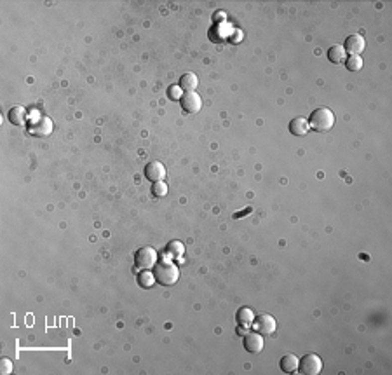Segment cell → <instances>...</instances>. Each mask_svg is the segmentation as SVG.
<instances>
[{
	"label": "cell",
	"instance_id": "4",
	"mask_svg": "<svg viewBox=\"0 0 392 375\" xmlns=\"http://www.w3.org/2000/svg\"><path fill=\"white\" fill-rule=\"evenodd\" d=\"M157 251L150 246H143L134 253V265L141 271H148L150 267H154L157 264Z\"/></svg>",
	"mask_w": 392,
	"mask_h": 375
},
{
	"label": "cell",
	"instance_id": "2",
	"mask_svg": "<svg viewBox=\"0 0 392 375\" xmlns=\"http://www.w3.org/2000/svg\"><path fill=\"white\" fill-rule=\"evenodd\" d=\"M309 126L317 133H328L335 126V114L326 107L316 108L309 117Z\"/></svg>",
	"mask_w": 392,
	"mask_h": 375
},
{
	"label": "cell",
	"instance_id": "21",
	"mask_svg": "<svg viewBox=\"0 0 392 375\" xmlns=\"http://www.w3.org/2000/svg\"><path fill=\"white\" fill-rule=\"evenodd\" d=\"M168 96H169V100H173V101H178V100H182V96H183V89L180 86H171L168 89Z\"/></svg>",
	"mask_w": 392,
	"mask_h": 375
},
{
	"label": "cell",
	"instance_id": "8",
	"mask_svg": "<svg viewBox=\"0 0 392 375\" xmlns=\"http://www.w3.org/2000/svg\"><path fill=\"white\" fill-rule=\"evenodd\" d=\"M143 175H145V178L150 180L152 183L162 182V180L166 178V168H164V164H162V162L152 161V162H148V164L145 166Z\"/></svg>",
	"mask_w": 392,
	"mask_h": 375
},
{
	"label": "cell",
	"instance_id": "10",
	"mask_svg": "<svg viewBox=\"0 0 392 375\" xmlns=\"http://www.w3.org/2000/svg\"><path fill=\"white\" fill-rule=\"evenodd\" d=\"M242 344H244V349L249 355H258V353H261V349H263V337H261L258 332L246 334Z\"/></svg>",
	"mask_w": 392,
	"mask_h": 375
},
{
	"label": "cell",
	"instance_id": "14",
	"mask_svg": "<svg viewBox=\"0 0 392 375\" xmlns=\"http://www.w3.org/2000/svg\"><path fill=\"white\" fill-rule=\"evenodd\" d=\"M235 320H237L239 327L249 328L253 325V321H255V313L251 309H248V307H241L237 311V314H235Z\"/></svg>",
	"mask_w": 392,
	"mask_h": 375
},
{
	"label": "cell",
	"instance_id": "5",
	"mask_svg": "<svg viewBox=\"0 0 392 375\" xmlns=\"http://www.w3.org/2000/svg\"><path fill=\"white\" fill-rule=\"evenodd\" d=\"M298 372L305 375H317L323 372V360L317 355H305L298 362Z\"/></svg>",
	"mask_w": 392,
	"mask_h": 375
},
{
	"label": "cell",
	"instance_id": "18",
	"mask_svg": "<svg viewBox=\"0 0 392 375\" xmlns=\"http://www.w3.org/2000/svg\"><path fill=\"white\" fill-rule=\"evenodd\" d=\"M345 66H347V70L349 72H359V70L363 68V58L361 56H358V54H351L349 58H345Z\"/></svg>",
	"mask_w": 392,
	"mask_h": 375
},
{
	"label": "cell",
	"instance_id": "17",
	"mask_svg": "<svg viewBox=\"0 0 392 375\" xmlns=\"http://www.w3.org/2000/svg\"><path fill=\"white\" fill-rule=\"evenodd\" d=\"M166 253H168L171 258H175V260H182L183 253H185V246H183L180 241H173V243H169V246L166 248Z\"/></svg>",
	"mask_w": 392,
	"mask_h": 375
},
{
	"label": "cell",
	"instance_id": "9",
	"mask_svg": "<svg viewBox=\"0 0 392 375\" xmlns=\"http://www.w3.org/2000/svg\"><path fill=\"white\" fill-rule=\"evenodd\" d=\"M342 47L345 49V52H351V54H361L363 51L366 49V40L363 35H349L347 38H345V44L342 45Z\"/></svg>",
	"mask_w": 392,
	"mask_h": 375
},
{
	"label": "cell",
	"instance_id": "22",
	"mask_svg": "<svg viewBox=\"0 0 392 375\" xmlns=\"http://www.w3.org/2000/svg\"><path fill=\"white\" fill-rule=\"evenodd\" d=\"M10 372H12V362L7 360V358H3L2 362H0V374L9 375Z\"/></svg>",
	"mask_w": 392,
	"mask_h": 375
},
{
	"label": "cell",
	"instance_id": "6",
	"mask_svg": "<svg viewBox=\"0 0 392 375\" xmlns=\"http://www.w3.org/2000/svg\"><path fill=\"white\" fill-rule=\"evenodd\" d=\"M251 327L260 335H272L277 325H275V320L272 314H260V316H255V321H253Z\"/></svg>",
	"mask_w": 392,
	"mask_h": 375
},
{
	"label": "cell",
	"instance_id": "23",
	"mask_svg": "<svg viewBox=\"0 0 392 375\" xmlns=\"http://www.w3.org/2000/svg\"><path fill=\"white\" fill-rule=\"evenodd\" d=\"M237 334L239 335H244L246 334V327H239V325H237Z\"/></svg>",
	"mask_w": 392,
	"mask_h": 375
},
{
	"label": "cell",
	"instance_id": "11",
	"mask_svg": "<svg viewBox=\"0 0 392 375\" xmlns=\"http://www.w3.org/2000/svg\"><path fill=\"white\" fill-rule=\"evenodd\" d=\"M309 129H310V126L305 117H296L289 122V133H291L293 136H305V134L309 133Z\"/></svg>",
	"mask_w": 392,
	"mask_h": 375
},
{
	"label": "cell",
	"instance_id": "3",
	"mask_svg": "<svg viewBox=\"0 0 392 375\" xmlns=\"http://www.w3.org/2000/svg\"><path fill=\"white\" fill-rule=\"evenodd\" d=\"M26 129H28V133H30L31 136L44 138V136H49V134L52 133L54 124H52L51 119L45 117V115H35V117L30 119Z\"/></svg>",
	"mask_w": 392,
	"mask_h": 375
},
{
	"label": "cell",
	"instance_id": "12",
	"mask_svg": "<svg viewBox=\"0 0 392 375\" xmlns=\"http://www.w3.org/2000/svg\"><path fill=\"white\" fill-rule=\"evenodd\" d=\"M7 119H9L10 124L14 126H23L24 122H26V110H24L23 107H19V105H16V107H12L9 110V114H7Z\"/></svg>",
	"mask_w": 392,
	"mask_h": 375
},
{
	"label": "cell",
	"instance_id": "13",
	"mask_svg": "<svg viewBox=\"0 0 392 375\" xmlns=\"http://www.w3.org/2000/svg\"><path fill=\"white\" fill-rule=\"evenodd\" d=\"M298 362L300 360L296 358L295 355H286L281 358L279 367H281V370L284 374H295V372H298Z\"/></svg>",
	"mask_w": 392,
	"mask_h": 375
},
{
	"label": "cell",
	"instance_id": "1",
	"mask_svg": "<svg viewBox=\"0 0 392 375\" xmlns=\"http://www.w3.org/2000/svg\"><path fill=\"white\" fill-rule=\"evenodd\" d=\"M154 276H155V281L162 286H173L176 285L180 278V272L178 267L173 264L171 260H157L154 269Z\"/></svg>",
	"mask_w": 392,
	"mask_h": 375
},
{
	"label": "cell",
	"instance_id": "7",
	"mask_svg": "<svg viewBox=\"0 0 392 375\" xmlns=\"http://www.w3.org/2000/svg\"><path fill=\"white\" fill-rule=\"evenodd\" d=\"M180 103H182V108L187 112V114H197V112L202 108V100H200V96L196 93V91H190V93L183 94Z\"/></svg>",
	"mask_w": 392,
	"mask_h": 375
},
{
	"label": "cell",
	"instance_id": "16",
	"mask_svg": "<svg viewBox=\"0 0 392 375\" xmlns=\"http://www.w3.org/2000/svg\"><path fill=\"white\" fill-rule=\"evenodd\" d=\"M345 58H347V52H345V49L342 47V45H331V47L328 49V59H330L331 63H335V65L344 63Z\"/></svg>",
	"mask_w": 392,
	"mask_h": 375
},
{
	"label": "cell",
	"instance_id": "20",
	"mask_svg": "<svg viewBox=\"0 0 392 375\" xmlns=\"http://www.w3.org/2000/svg\"><path fill=\"white\" fill-rule=\"evenodd\" d=\"M152 194L157 197H164L166 194H168V185H166L164 182H155L154 185H152Z\"/></svg>",
	"mask_w": 392,
	"mask_h": 375
},
{
	"label": "cell",
	"instance_id": "19",
	"mask_svg": "<svg viewBox=\"0 0 392 375\" xmlns=\"http://www.w3.org/2000/svg\"><path fill=\"white\" fill-rule=\"evenodd\" d=\"M155 283V276L154 272H148V271H143L138 274V285L141 286V288H152Z\"/></svg>",
	"mask_w": 392,
	"mask_h": 375
},
{
	"label": "cell",
	"instance_id": "15",
	"mask_svg": "<svg viewBox=\"0 0 392 375\" xmlns=\"http://www.w3.org/2000/svg\"><path fill=\"white\" fill-rule=\"evenodd\" d=\"M197 86H199V79L194 73H183V77H180V87L187 93L190 91H196Z\"/></svg>",
	"mask_w": 392,
	"mask_h": 375
}]
</instances>
